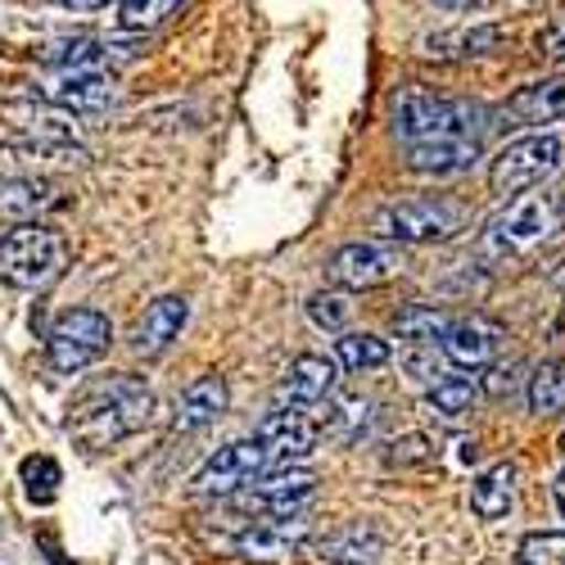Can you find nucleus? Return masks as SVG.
<instances>
[{
	"instance_id": "19",
	"label": "nucleus",
	"mask_w": 565,
	"mask_h": 565,
	"mask_svg": "<svg viewBox=\"0 0 565 565\" xmlns=\"http://www.w3.org/2000/svg\"><path fill=\"white\" fill-rule=\"evenodd\" d=\"M340 385V362L335 358H321V353H303L290 362L286 381H280V403H299V407H317L335 394Z\"/></svg>"
},
{
	"instance_id": "34",
	"label": "nucleus",
	"mask_w": 565,
	"mask_h": 565,
	"mask_svg": "<svg viewBox=\"0 0 565 565\" xmlns=\"http://www.w3.org/2000/svg\"><path fill=\"white\" fill-rule=\"evenodd\" d=\"M23 484H28V493L32 498H41V502H51L55 498V484H60V461L55 457H23Z\"/></svg>"
},
{
	"instance_id": "21",
	"label": "nucleus",
	"mask_w": 565,
	"mask_h": 565,
	"mask_svg": "<svg viewBox=\"0 0 565 565\" xmlns=\"http://www.w3.org/2000/svg\"><path fill=\"white\" fill-rule=\"evenodd\" d=\"M68 200L55 181L45 177H10L0 181V217H14V222H41L60 213Z\"/></svg>"
},
{
	"instance_id": "37",
	"label": "nucleus",
	"mask_w": 565,
	"mask_h": 565,
	"mask_svg": "<svg viewBox=\"0 0 565 565\" xmlns=\"http://www.w3.org/2000/svg\"><path fill=\"white\" fill-rule=\"evenodd\" d=\"M435 6L448 14H476V10H489L493 0H435Z\"/></svg>"
},
{
	"instance_id": "16",
	"label": "nucleus",
	"mask_w": 565,
	"mask_h": 565,
	"mask_svg": "<svg viewBox=\"0 0 565 565\" xmlns=\"http://www.w3.org/2000/svg\"><path fill=\"white\" fill-rule=\"evenodd\" d=\"M140 55L136 41H109V36H64L55 45H45V60L60 68H122Z\"/></svg>"
},
{
	"instance_id": "12",
	"label": "nucleus",
	"mask_w": 565,
	"mask_h": 565,
	"mask_svg": "<svg viewBox=\"0 0 565 565\" xmlns=\"http://www.w3.org/2000/svg\"><path fill=\"white\" fill-rule=\"evenodd\" d=\"M308 539H312L308 511H286V515H263V521L235 534V552L249 561H290Z\"/></svg>"
},
{
	"instance_id": "13",
	"label": "nucleus",
	"mask_w": 565,
	"mask_h": 565,
	"mask_svg": "<svg viewBox=\"0 0 565 565\" xmlns=\"http://www.w3.org/2000/svg\"><path fill=\"white\" fill-rule=\"evenodd\" d=\"M45 100L64 114H105L118 105V82L105 68H64L45 82Z\"/></svg>"
},
{
	"instance_id": "6",
	"label": "nucleus",
	"mask_w": 565,
	"mask_h": 565,
	"mask_svg": "<svg viewBox=\"0 0 565 565\" xmlns=\"http://www.w3.org/2000/svg\"><path fill=\"white\" fill-rule=\"evenodd\" d=\"M556 168H561V140L556 136H543V131L515 136L489 163V191L498 200L525 195L534 185H543V177H552Z\"/></svg>"
},
{
	"instance_id": "20",
	"label": "nucleus",
	"mask_w": 565,
	"mask_h": 565,
	"mask_svg": "<svg viewBox=\"0 0 565 565\" xmlns=\"http://www.w3.org/2000/svg\"><path fill=\"white\" fill-rule=\"evenodd\" d=\"M317 556L326 565H375L385 556V534L371 521H344L317 539Z\"/></svg>"
},
{
	"instance_id": "32",
	"label": "nucleus",
	"mask_w": 565,
	"mask_h": 565,
	"mask_svg": "<svg viewBox=\"0 0 565 565\" xmlns=\"http://www.w3.org/2000/svg\"><path fill=\"white\" fill-rule=\"evenodd\" d=\"M430 398V407L439 412V416H461V412H470L476 407V398H480V390L466 381V375H444V381L426 394Z\"/></svg>"
},
{
	"instance_id": "26",
	"label": "nucleus",
	"mask_w": 565,
	"mask_h": 565,
	"mask_svg": "<svg viewBox=\"0 0 565 565\" xmlns=\"http://www.w3.org/2000/svg\"><path fill=\"white\" fill-rule=\"evenodd\" d=\"M371 420H375V403L362 398V394H344V398H335L331 407H326L321 430L331 439H340V444H353L371 430Z\"/></svg>"
},
{
	"instance_id": "23",
	"label": "nucleus",
	"mask_w": 565,
	"mask_h": 565,
	"mask_svg": "<svg viewBox=\"0 0 565 565\" xmlns=\"http://www.w3.org/2000/svg\"><path fill=\"white\" fill-rule=\"evenodd\" d=\"M511 502H515V466L511 461H498L470 480V511H476L480 521H502Z\"/></svg>"
},
{
	"instance_id": "4",
	"label": "nucleus",
	"mask_w": 565,
	"mask_h": 565,
	"mask_svg": "<svg viewBox=\"0 0 565 565\" xmlns=\"http://www.w3.org/2000/svg\"><path fill=\"white\" fill-rule=\"evenodd\" d=\"M371 226L394 245H444L466 226V204L448 195H403L375 209Z\"/></svg>"
},
{
	"instance_id": "29",
	"label": "nucleus",
	"mask_w": 565,
	"mask_h": 565,
	"mask_svg": "<svg viewBox=\"0 0 565 565\" xmlns=\"http://www.w3.org/2000/svg\"><path fill=\"white\" fill-rule=\"evenodd\" d=\"M185 0H118V28L140 36V32H154L159 23H168Z\"/></svg>"
},
{
	"instance_id": "35",
	"label": "nucleus",
	"mask_w": 565,
	"mask_h": 565,
	"mask_svg": "<svg viewBox=\"0 0 565 565\" xmlns=\"http://www.w3.org/2000/svg\"><path fill=\"white\" fill-rule=\"evenodd\" d=\"M430 457H435V444H430L426 435L394 439V444H390V452H385V461H390V466H426Z\"/></svg>"
},
{
	"instance_id": "1",
	"label": "nucleus",
	"mask_w": 565,
	"mask_h": 565,
	"mask_svg": "<svg viewBox=\"0 0 565 565\" xmlns=\"http://www.w3.org/2000/svg\"><path fill=\"white\" fill-rule=\"evenodd\" d=\"M150 416H154V394L146 390V381H136L127 371H114L77 394L73 416H68V435L86 452H100L136 430H146Z\"/></svg>"
},
{
	"instance_id": "40",
	"label": "nucleus",
	"mask_w": 565,
	"mask_h": 565,
	"mask_svg": "<svg viewBox=\"0 0 565 565\" xmlns=\"http://www.w3.org/2000/svg\"><path fill=\"white\" fill-rule=\"evenodd\" d=\"M552 286H556V295H561V299H565V263H561V267H556V276H552Z\"/></svg>"
},
{
	"instance_id": "42",
	"label": "nucleus",
	"mask_w": 565,
	"mask_h": 565,
	"mask_svg": "<svg viewBox=\"0 0 565 565\" xmlns=\"http://www.w3.org/2000/svg\"><path fill=\"white\" fill-rule=\"evenodd\" d=\"M561 452H565V435H561Z\"/></svg>"
},
{
	"instance_id": "36",
	"label": "nucleus",
	"mask_w": 565,
	"mask_h": 565,
	"mask_svg": "<svg viewBox=\"0 0 565 565\" xmlns=\"http://www.w3.org/2000/svg\"><path fill=\"white\" fill-rule=\"evenodd\" d=\"M539 55H547V60H565V10L552 14V23L539 32Z\"/></svg>"
},
{
	"instance_id": "10",
	"label": "nucleus",
	"mask_w": 565,
	"mask_h": 565,
	"mask_svg": "<svg viewBox=\"0 0 565 565\" xmlns=\"http://www.w3.org/2000/svg\"><path fill=\"white\" fill-rule=\"evenodd\" d=\"M254 439L263 444L267 461H280V466H290L299 457H308L321 439V420L312 416V407H299V403H280L276 412H267L258 420V430Z\"/></svg>"
},
{
	"instance_id": "11",
	"label": "nucleus",
	"mask_w": 565,
	"mask_h": 565,
	"mask_svg": "<svg viewBox=\"0 0 565 565\" xmlns=\"http://www.w3.org/2000/svg\"><path fill=\"white\" fill-rule=\"evenodd\" d=\"M258 470H267V452L258 439H235L226 448H217L204 466H200V476L191 480L195 493L204 498H226V493H241Z\"/></svg>"
},
{
	"instance_id": "9",
	"label": "nucleus",
	"mask_w": 565,
	"mask_h": 565,
	"mask_svg": "<svg viewBox=\"0 0 565 565\" xmlns=\"http://www.w3.org/2000/svg\"><path fill=\"white\" fill-rule=\"evenodd\" d=\"M317 493V476L308 466H280V470H258V476L241 489L235 507L254 511V515H286V511H303Z\"/></svg>"
},
{
	"instance_id": "39",
	"label": "nucleus",
	"mask_w": 565,
	"mask_h": 565,
	"mask_svg": "<svg viewBox=\"0 0 565 565\" xmlns=\"http://www.w3.org/2000/svg\"><path fill=\"white\" fill-rule=\"evenodd\" d=\"M552 498H556V511L565 515V470H561V476H556V484H552Z\"/></svg>"
},
{
	"instance_id": "38",
	"label": "nucleus",
	"mask_w": 565,
	"mask_h": 565,
	"mask_svg": "<svg viewBox=\"0 0 565 565\" xmlns=\"http://www.w3.org/2000/svg\"><path fill=\"white\" fill-rule=\"evenodd\" d=\"M55 6H64V10H105V6H114V0H55Z\"/></svg>"
},
{
	"instance_id": "3",
	"label": "nucleus",
	"mask_w": 565,
	"mask_h": 565,
	"mask_svg": "<svg viewBox=\"0 0 565 565\" xmlns=\"http://www.w3.org/2000/svg\"><path fill=\"white\" fill-rule=\"evenodd\" d=\"M484 131H489L484 109L461 100L448 127H439L435 136L407 146V168H412L416 177H435V181H439V177H461V172H470V168L480 163V154H484Z\"/></svg>"
},
{
	"instance_id": "8",
	"label": "nucleus",
	"mask_w": 565,
	"mask_h": 565,
	"mask_svg": "<svg viewBox=\"0 0 565 565\" xmlns=\"http://www.w3.org/2000/svg\"><path fill=\"white\" fill-rule=\"evenodd\" d=\"M407 271V254L403 245L394 241H353V245H340L331 254V263H326V276H331V286L340 290H381L390 286V280H398Z\"/></svg>"
},
{
	"instance_id": "2",
	"label": "nucleus",
	"mask_w": 565,
	"mask_h": 565,
	"mask_svg": "<svg viewBox=\"0 0 565 565\" xmlns=\"http://www.w3.org/2000/svg\"><path fill=\"white\" fill-rule=\"evenodd\" d=\"M68 267V235L45 222H19L0 235V280L10 290H51Z\"/></svg>"
},
{
	"instance_id": "31",
	"label": "nucleus",
	"mask_w": 565,
	"mask_h": 565,
	"mask_svg": "<svg viewBox=\"0 0 565 565\" xmlns=\"http://www.w3.org/2000/svg\"><path fill=\"white\" fill-rule=\"evenodd\" d=\"M515 565H565V530H534L515 543Z\"/></svg>"
},
{
	"instance_id": "30",
	"label": "nucleus",
	"mask_w": 565,
	"mask_h": 565,
	"mask_svg": "<svg viewBox=\"0 0 565 565\" xmlns=\"http://www.w3.org/2000/svg\"><path fill=\"white\" fill-rule=\"evenodd\" d=\"M349 317H353V303H349V290H317L312 299H308V321L317 326V331H331V335H340V331H349Z\"/></svg>"
},
{
	"instance_id": "7",
	"label": "nucleus",
	"mask_w": 565,
	"mask_h": 565,
	"mask_svg": "<svg viewBox=\"0 0 565 565\" xmlns=\"http://www.w3.org/2000/svg\"><path fill=\"white\" fill-rule=\"evenodd\" d=\"M114 340V326L96 308H68L55 317L51 335H45V362L55 375H77L96 362Z\"/></svg>"
},
{
	"instance_id": "5",
	"label": "nucleus",
	"mask_w": 565,
	"mask_h": 565,
	"mask_svg": "<svg viewBox=\"0 0 565 565\" xmlns=\"http://www.w3.org/2000/svg\"><path fill=\"white\" fill-rule=\"evenodd\" d=\"M561 226H565V217H561L552 191H543V195H515L507 204V213L489 222L484 254L489 258H525V254L543 249Z\"/></svg>"
},
{
	"instance_id": "28",
	"label": "nucleus",
	"mask_w": 565,
	"mask_h": 565,
	"mask_svg": "<svg viewBox=\"0 0 565 565\" xmlns=\"http://www.w3.org/2000/svg\"><path fill=\"white\" fill-rule=\"evenodd\" d=\"M530 412L534 416H561L565 412V362L561 358L534 366V375H530Z\"/></svg>"
},
{
	"instance_id": "14",
	"label": "nucleus",
	"mask_w": 565,
	"mask_h": 565,
	"mask_svg": "<svg viewBox=\"0 0 565 565\" xmlns=\"http://www.w3.org/2000/svg\"><path fill=\"white\" fill-rule=\"evenodd\" d=\"M502 340H507V331H502L493 317L470 312V317H461V321L448 326V335H444V358H448L457 371H484V366L498 362Z\"/></svg>"
},
{
	"instance_id": "22",
	"label": "nucleus",
	"mask_w": 565,
	"mask_h": 565,
	"mask_svg": "<svg viewBox=\"0 0 565 565\" xmlns=\"http://www.w3.org/2000/svg\"><path fill=\"white\" fill-rule=\"evenodd\" d=\"M226 403H231V390H226L222 375H200V381H191V385L181 390L172 426L185 430V435L204 430V426H213V420L226 412Z\"/></svg>"
},
{
	"instance_id": "17",
	"label": "nucleus",
	"mask_w": 565,
	"mask_h": 565,
	"mask_svg": "<svg viewBox=\"0 0 565 565\" xmlns=\"http://www.w3.org/2000/svg\"><path fill=\"white\" fill-rule=\"evenodd\" d=\"M502 118H507V127H552V122H565V73L539 77V82L521 86L502 105Z\"/></svg>"
},
{
	"instance_id": "18",
	"label": "nucleus",
	"mask_w": 565,
	"mask_h": 565,
	"mask_svg": "<svg viewBox=\"0 0 565 565\" xmlns=\"http://www.w3.org/2000/svg\"><path fill=\"white\" fill-rule=\"evenodd\" d=\"M185 317H191V303H185L181 295H163L154 299L146 312H140L136 331H131V349L140 358H159L172 349V340L185 331Z\"/></svg>"
},
{
	"instance_id": "15",
	"label": "nucleus",
	"mask_w": 565,
	"mask_h": 565,
	"mask_svg": "<svg viewBox=\"0 0 565 565\" xmlns=\"http://www.w3.org/2000/svg\"><path fill=\"white\" fill-rule=\"evenodd\" d=\"M457 105L461 100H448V96H439V90H430V86H403L394 96V109H390L394 114V136L407 140V146H416V140H426L439 127H448Z\"/></svg>"
},
{
	"instance_id": "41",
	"label": "nucleus",
	"mask_w": 565,
	"mask_h": 565,
	"mask_svg": "<svg viewBox=\"0 0 565 565\" xmlns=\"http://www.w3.org/2000/svg\"><path fill=\"white\" fill-rule=\"evenodd\" d=\"M552 195H556V209H561V217H565V177L556 181V191H552Z\"/></svg>"
},
{
	"instance_id": "25",
	"label": "nucleus",
	"mask_w": 565,
	"mask_h": 565,
	"mask_svg": "<svg viewBox=\"0 0 565 565\" xmlns=\"http://www.w3.org/2000/svg\"><path fill=\"white\" fill-rule=\"evenodd\" d=\"M498 41H502V28L480 23V28L435 32V36H426L420 45H426V55H435V60H476V55H489Z\"/></svg>"
},
{
	"instance_id": "27",
	"label": "nucleus",
	"mask_w": 565,
	"mask_h": 565,
	"mask_svg": "<svg viewBox=\"0 0 565 565\" xmlns=\"http://www.w3.org/2000/svg\"><path fill=\"white\" fill-rule=\"evenodd\" d=\"M335 362L353 375H366V371H381L390 362V344L371 331H340L335 340Z\"/></svg>"
},
{
	"instance_id": "33",
	"label": "nucleus",
	"mask_w": 565,
	"mask_h": 565,
	"mask_svg": "<svg viewBox=\"0 0 565 565\" xmlns=\"http://www.w3.org/2000/svg\"><path fill=\"white\" fill-rule=\"evenodd\" d=\"M403 366H407V375H412V385L430 394V390L444 381V375H448V366H452V362H448V358H439L435 349H412V353L403 358Z\"/></svg>"
},
{
	"instance_id": "24",
	"label": "nucleus",
	"mask_w": 565,
	"mask_h": 565,
	"mask_svg": "<svg viewBox=\"0 0 565 565\" xmlns=\"http://www.w3.org/2000/svg\"><path fill=\"white\" fill-rule=\"evenodd\" d=\"M448 326H452V317L444 308H435V303H407V308L394 312V335L407 349H435V344H444Z\"/></svg>"
}]
</instances>
